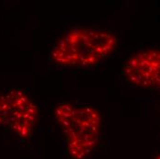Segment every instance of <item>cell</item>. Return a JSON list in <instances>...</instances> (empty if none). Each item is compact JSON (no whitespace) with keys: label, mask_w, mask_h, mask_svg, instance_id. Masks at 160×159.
<instances>
[{"label":"cell","mask_w":160,"mask_h":159,"mask_svg":"<svg viewBox=\"0 0 160 159\" xmlns=\"http://www.w3.org/2000/svg\"><path fill=\"white\" fill-rule=\"evenodd\" d=\"M153 159H160V155H157Z\"/></svg>","instance_id":"obj_5"},{"label":"cell","mask_w":160,"mask_h":159,"mask_svg":"<svg viewBox=\"0 0 160 159\" xmlns=\"http://www.w3.org/2000/svg\"><path fill=\"white\" fill-rule=\"evenodd\" d=\"M122 73L136 87L160 90V49L148 48L133 53L125 62Z\"/></svg>","instance_id":"obj_4"},{"label":"cell","mask_w":160,"mask_h":159,"mask_svg":"<svg viewBox=\"0 0 160 159\" xmlns=\"http://www.w3.org/2000/svg\"><path fill=\"white\" fill-rule=\"evenodd\" d=\"M119 40L113 32L91 27H75L64 32L51 51L57 65L73 68L96 66L112 55Z\"/></svg>","instance_id":"obj_1"},{"label":"cell","mask_w":160,"mask_h":159,"mask_svg":"<svg viewBox=\"0 0 160 159\" xmlns=\"http://www.w3.org/2000/svg\"><path fill=\"white\" fill-rule=\"evenodd\" d=\"M37 104L25 91L10 89L0 95V127L21 139L32 135L39 119Z\"/></svg>","instance_id":"obj_3"},{"label":"cell","mask_w":160,"mask_h":159,"mask_svg":"<svg viewBox=\"0 0 160 159\" xmlns=\"http://www.w3.org/2000/svg\"><path fill=\"white\" fill-rule=\"evenodd\" d=\"M54 119L64 133L71 158L86 159L95 150L102 128V116L97 109L63 102L55 107Z\"/></svg>","instance_id":"obj_2"}]
</instances>
